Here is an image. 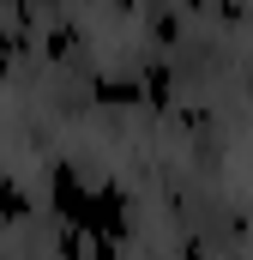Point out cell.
<instances>
[{
  "label": "cell",
  "instance_id": "obj_4",
  "mask_svg": "<svg viewBox=\"0 0 253 260\" xmlns=\"http://www.w3.org/2000/svg\"><path fill=\"white\" fill-rule=\"evenodd\" d=\"M0 6H12V12H18V18H24V12H30V6H66V0H0Z\"/></svg>",
  "mask_w": 253,
  "mask_h": 260
},
{
  "label": "cell",
  "instance_id": "obj_2",
  "mask_svg": "<svg viewBox=\"0 0 253 260\" xmlns=\"http://www.w3.org/2000/svg\"><path fill=\"white\" fill-rule=\"evenodd\" d=\"M97 103L133 109V103H145V91H139V79H115V73H103V79H97Z\"/></svg>",
  "mask_w": 253,
  "mask_h": 260
},
{
  "label": "cell",
  "instance_id": "obj_1",
  "mask_svg": "<svg viewBox=\"0 0 253 260\" xmlns=\"http://www.w3.org/2000/svg\"><path fill=\"white\" fill-rule=\"evenodd\" d=\"M49 212L61 218L66 230H78V236H91V242H109V248L133 236L126 194L115 182H85L78 164H66V157L49 170Z\"/></svg>",
  "mask_w": 253,
  "mask_h": 260
},
{
  "label": "cell",
  "instance_id": "obj_3",
  "mask_svg": "<svg viewBox=\"0 0 253 260\" xmlns=\"http://www.w3.org/2000/svg\"><path fill=\"white\" fill-rule=\"evenodd\" d=\"M18 218H30V194L0 170V224H18Z\"/></svg>",
  "mask_w": 253,
  "mask_h": 260
}]
</instances>
